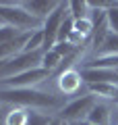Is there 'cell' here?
Listing matches in <instances>:
<instances>
[{
  "instance_id": "6da1fadb",
  "label": "cell",
  "mask_w": 118,
  "mask_h": 125,
  "mask_svg": "<svg viewBox=\"0 0 118 125\" xmlns=\"http://www.w3.org/2000/svg\"><path fill=\"white\" fill-rule=\"evenodd\" d=\"M0 104L19 108H64V96L37 92L33 88H0Z\"/></svg>"
},
{
  "instance_id": "7a4b0ae2",
  "label": "cell",
  "mask_w": 118,
  "mask_h": 125,
  "mask_svg": "<svg viewBox=\"0 0 118 125\" xmlns=\"http://www.w3.org/2000/svg\"><path fill=\"white\" fill-rule=\"evenodd\" d=\"M0 19L6 25L17 27L19 31H35L42 29L39 25H44V21L35 19L21 6V2H0Z\"/></svg>"
},
{
  "instance_id": "3957f363",
  "label": "cell",
  "mask_w": 118,
  "mask_h": 125,
  "mask_svg": "<svg viewBox=\"0 0 118 125\" xmlns=\"http://www.w3.org/2000/svg\"><path fill=\"white\" fill-rule=\"evenodd\" d=\"M93 106H95V96L93 94L79 96V98L70 100L68 104H64V108L60 111V119L68 125L83 123V121H87V115L91 113Z\"/></svg>"
},
{
  "instance_id": "277c9868",
  "label": "cell",
  "mask_w": 118,
  "mask_h": 125,
  "mask_svg": "<svg viewBox=\"0 0 118 125\" xmlns=\"http://www.w3.org/2000/svg\"><path fill=\"white\" fill-rule=\"evenodd\" d=\"M66 15H68V2L66 4L60 2L58 9L44 21V25H42V31H44V50H52L58 44V31H60V25H62Z\"/></svg>"
},
{
  "instance_id": "5b68a950",
  "label": "cell",
  "mask_w": 118,
  "mask_h": 125,
  "mask_svg": "<svg viewBox=\"0 0 118 125\" xmlns=\"http://www.w3.org/2000/svg\"><path fill=\"white\" fill-rule=\"evenodd\" d=\"M52 73L44 67H35L31 71L19 73L15 77H8V79H0V88H31V85L39 83V81L48 79Z\"/></svg>"
},
{
  "instance_id": "8992f818",
  "label": "cell",
  "mask_w": 118,
  "mask_h": 125,
  "mask_svg": "<svg viewBox=\"0 0 118 125\" xmlns=\"http://www.w3.org/2000/svg\"><path fill=\"white\" fill-rule=\"evenodd\" d=\"M81 77H83V83H114L118 85V71L116 69H81Z\"/></svg>"
},
{
  "instance_id": "52a82bcc",
  "label": "cell",
  "mask_w": 118,
  "mask_h": 125,
  "mask_svg": "<svg viewBox=\"0 0 118 125\" xmlns=\"http://www.w3.org/2000/svg\"><path fill=\"white\" fill-rule=\"evenodd\" d=\"M19 2H21V6L27 13L33 15L39 21H46L58 9V4H60V2H48V0H19Z\"/></svg>"
},
{
  "instance_id": "ba28073f",
  "label": "cell",
  "mask_w": 118,
  "mask_h": 125,
  "mask_svg": "<svg viewBox=\"0 0 118 125\" xmlns=\"http://www.w3.org/2000/svg\"><path fill=\"white\" fill-rule=\"evenodd\" d=\"M81 85H83V77H81V71L77 69H68L58 77V88L64 96H75L81 90Z\"/></svg>"
},
{
  "instance_id": "9c48e42d",
  "label": "cell",
  "mask_w": 118,
  "mask_h": 125,
  "mask_svg": "<svg viewBox=\"0 0 118 125\" xmlns=\"http://www.w3.org/2000/svg\"><path fill=\"white\" fill-rule=\"evenodd\" d=\"M110 106L104 102H95V106L91 108V113L87 115V121L93 125H110Z\"/></svg>"
},
{
  "instance_id": "30bf717a",
  "label": "cell",
  "mask_w": 118,
  "mask_h": 125,
  "mask_svg": "<svg viewBox=\"0 0 118 125\" xmlns=\"http://www.w3.org/2000/svg\"><path fill=\"white\" fill-rule=\"evenodd\" d=\"M106 56H118V33L110 31L104 44L95 50V58H106Z\"/></svg>"
},
{
  "instance_id": "8fae6325",
  "label": "cell",
  "mask_w": 118,
  "mask_h": 125,
  "mask_svg": "<svg viewBox=\"0 0 118 125\" xmlns=\"http://www.w3.org/2000/svg\"><path fill=\"white\" fill-rule=\"evenodd\" d=\"M91 6H89V2H85V0H73V2H68V15L75 19V21H79V19H91L89 15H91Z\"/></svg>"
},
{
  "instance_id": "7c38bea8",
  "label": "cell",
  "mask_w": 118,
  "mask_h": 125,
  "mask_svg": "<svg viewBox=\"0 0 118 125\" xmlns=\"http://www.w3.org/2000/svg\"><path fill=\"white\" fill-rule=\"evenodd\" d=\"M87 90L93 96L97 94V96H104V98H110V100H114L118 96V85L114 83H89Z\"/></svg>"
},
{
  "instance_id": "4fadbf2b",
  "label": "cell",
  "mask_w": 118,
  "mask_h": 125,
  "mask_svg": "<svg viewBox=\"0 0 118 125\" xmlns=\"http://www.w3.org/2000/svg\"><path fill=\"white\" fill-rule=\"evenodd\" d=\"M4 125H29V108H13L6 115Z\"/></svg>"
},
{
  "instance_id": "5bb4252c",
  "label": "cell",
  "mask_w": 118,
  "mask_h": 125,
  "mask_svg": "<svg viewBox=\"0 0 118 125\" xmlns=\"http://www.w3.org/2000/svg\"><path fill=\"white\" fill-rule=\"evenodd\" d=\"M62 61H64V58H62L60 54H58L56 50L52 48V50H46V52H44V61H42V67L48 69L50 73H54L56 69H60Z\"/></svg>"
},
{
  "instance_id": "9a60e30c",
  "label": "cell",
  "mask_w": 118,
  "mask_h": 125,
  "mask_svg": "<svg viewBox=\"0 0 118 125\" xmlns=\"http://www.w3.org/2000/svg\"><path fill=\"white\" fill-rule=\"evenodd\" d=\"M93 29H95L93 19H79V21H75V31L79 36H83L85 40H89L93 36Z\"/></svg>"
},
{
  "instance_id": "2e32d148",
  "label": "cell",
  "mask_w": 118,
  "mask_h": 125,
  "mask_svg": "<svg viewBox=\"0 0 118 125\" xmlns=\"http://www.w3.org/2000/svg\"><path fill=\"white\" fill-rule=\"evenodd\" d=\"M73 31H75V19L70 15H66L62 25H60V31H58V42H68V38L73 36Z\"/></svg>"
},
{
  "instance_id": "e0dca14e",
  "label": "cell",
  "mask_w": 118,
  "mask_h": 125,
  "mask_svg": "<svg viewBox=\"0 0 118 125\" xmlns=\"http://www.w3.org/2000/svg\"><path fill=\"white\" fill-rule=\"evenodd\" d=\"M106 21L110 25V31L118 33V2H112V6L106 9Z\"/></svg>"
},
{
  "instance_id": "ac0fdd59",
  "label": "cell",
  "mask_w": 118,
  "mask_h": 125,
  "mask_svg": "<svg viewBox=\"0 0 118 125\" xmlns=\"http://www.w3.org/2000/svg\"><path fill=\"white\" fill-rule=\"evenodd\" d=\"M23 31H19L17 27H13V25H0V44H6V42H10V40H15L17 36H21Z\"/></svg>"
},
{
  "instance_id": "d6986e66",
  "label": "cell",
  "mask_w": 118,
  "mask_h": 125,
  "mask_svg": "<svg viewBox=\"0 0 118 125\" xmlns=\"http://www.w3.org/2000/svg\"><path fill=\"white\" fill-rule=\"evenodd\" d=\"M50 123H52V117L29 108V125H50Z\"/></svg>"
},
{
  "instance_id": "ffe728a7",
  "label": "cell",
  "mask_w": 118,
  "mask_h": 125,
  "mask_svg": "<svg viewBox=\"0 0 118 125\" xmlns=\"http://www.w3.org/2000/svg\"><path fill=\"white\" fill-rule=\"evenodd\" d=\"M50 125H64V121L60 119V117H56V119H52V123Z\"/></svg>"
},
{
  "instance_id": "44dd1931",
  "label": "cell",
  "mask_w": 118,
  "mask_h": 125,
  "mask_svg": "<svg viewBox=\"0 0 118 125\" xmlns=\"http://www.w3.org/2000/svg\"><path fill=\"white\" fill-rule=\"evenodd\" d=\"M77 125H93V123H89V121H83V123H77Z\"/></svg>"
},
{
  "instance_id": "7402d4cb",
  "label": "cell",
  "mask_w": 118,
  "mask_h": 125,
  "mask_svg": "<svg viewBox=\"0 0 118 125\" xmlns=\"http://www.w3.org/2000/svg\"><path fill=\"white\" fill-rule=\"evenodd\" d=\"M4 62H6V61H0V69H2V67H4Z\"/></svg>"
},
{
  "instance_id": "603a6c76",
  "label": "cell",
  "mask_w": 118,
  "mask_h": 125,
  "mask_svg": "<svg viewBox=\"0 0 118 125\" xmlns=\"http://www.w3.org/2000/svg\"><path fill=\"white\" fill-rule=\"evenodd\" d=\"M0 25H4V21H2V19H0Z\"/></svg>"
},
{
  "instance_id": "cb8c5ba5",
  "label": "cell",
  "mask_w": 118,
  "mask_h": 125,
  "mask_svg": "<svg viewBox=\"0 0 118 125\" xmlns=\"http://www.w3.org/2000/svg\"><path fill=\"white\" fill-rule=\"evenodd\" d=\"M75 125H77V123H75Z\"/></svg>"
}]
</instances>
